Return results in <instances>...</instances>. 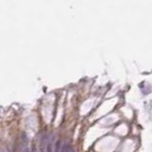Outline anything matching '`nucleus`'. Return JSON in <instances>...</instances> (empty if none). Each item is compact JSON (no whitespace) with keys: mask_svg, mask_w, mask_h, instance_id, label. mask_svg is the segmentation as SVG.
I'll list each match as a JSON object with an SVG mask.
<instances>
[{"mask_svg":"<svg viewBox=\"0 0 152 152\" xmlns=\"http://www.w3.org/2000/svg\"><path fill=\"white\" fill-rule=\"evenodd\" d=\"M19 152H30V148H29L28 144V139L25 133H22L20 137V143H19V148H18Z\"/></svg>","mask_w":152,"mask_h":152,"instance_id":"1","label":"nucleus"},{"mask_svg":"<svg viewBox=\"0 0 152 152\" xmlns=\"http://www.w3.org/2000/svg\"><path fill=\"white\" fill-rule=\"evenodd\" d=\"M2 152H6V151L5 150H2Z\"/></svg>","mask_w":152,"mask_h":152,"instance_id":"3","label":"nucleus"},{"mask_svg":"<svg viewBox=\"0 0 152 152\" xmlns=\"http://www.w3.org/2000/svg\"><path fill=\"white\" fill-rule=\"evenodd\" d=\"M61 152H70V144H64L62 147H61Z\"/></svg>","mask_w":152,"mask_h":152,"instance_id":"2","label":"nucleus"}]
</instances>
